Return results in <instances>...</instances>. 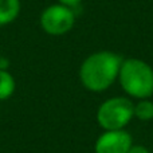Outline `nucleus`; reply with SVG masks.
<instances>
[{"label":"nucleus","mask_w":153,"mask_h":153,"mask_svg":"<svg viewBox=\"0 0 153 153\" xmlns=\"http://www.w3.org/2000/svg\"><path fill=\"white\" fill-rule=\"evenodd\" d=\"M15 91V79L4 69H0V101L10 98Z\"/></svg>","instance_id":"7"},{"label":"nucleus","mask_w":153,"mask_h":153,"mask_svg":"<svg viewBox=\"0 0 153 153\" xmlns=\"http://www.w3.org/2000/svg\"><path fill=\"white\" fill-rule=\"evenodd\" d=\"M132 146V137L124 130H108L95 144L97 153H128Z\"/></svg>","instance_id":"5"},{"label":"nucleus","mask_w":153,"mask_h":153,"mask_svg":"<svg viewBox=\"0 0 153 153\" xmlns=\"http://www.w3.org/2000/svg\"><path fill=\"white\" fill-rule=\"evenodd\" d=\"M59 1H61V4L67 5V7H74V5L79 4L82 0H59Z\"/></svg>","instance_id":"10"},{"label":"nucleus","mask_w":153,"mask_h":153,"mask_svg":"<svg viewBox=\"0 0 153 153\" xmlns=\"http://www.w3.org/2000/svg\"><path fill=\"white\" fill-rule=\"evenodd\" d=\"M20 12V0H0V26L13 22Z\"/></svg>","instance_id":"6"},{"label":"nucleus","mask_w":153,"mask_h":153,"mask_svg":"<svg viewBox=\"0 0 153 153\" xmlns=\"http://www.w3.org/2000/svg\"><path fill=\"white\" fill-rule=\"evenodd\" d=\"M120 81L128 94L146 98L153 94V70L140 59H128L120 69Z\"/></svg>","instance_id":"2"},{"label":"nucleus","mask_w":153,"mask_h":153,"mask_svg":"<svg viewBox=\"0 0 153 153\" xmlns=\"http://www.w3.org/2000/svg\"><path fill=\"white\" fill-rule=\"evenodd\" d=\"M128 153H149L144 146H130Z\"/></svg>","instance_id":"9"},{"label":"nucleus","mask_w":153,"mask_h":153,"mask_svg":"<svg viewBox=\"0 0 153 153\" xmlns=\"http://www.w3.org/2000/svg\"><path fill=\"white\" fill-rule=\"evenodd\" d=\"M75 16L70 7L54 4L47 7L40 15V26L50 35H63L74 26Z\"/></svg>","instance_id":"4"},{"label":"nucleus","mask_w":153,"mask_h":153,"mask_svg":"<svg viewBox=\"0 0 153 153\" xmlns=\"http://www.w3.org/2000/svg\"><path fill=\"white\" fill-rule=\"evenodd\" d=\"M134 114V106L128 98L117 97L105 101L97 114L98 124L106 130H118L129 124Z\"/></svg>","instance_id":"3"},{"label":"nucleus","mask_w":153,"mask_h":153,"mask_svg":"<svg viewBox=\"0 0 153 153\" xmlns=\"http://www.w3.org/2000/svg\"><path fill=\"white\" fill-rule=\"evenodd\" d=\"M134 114L140 120H151L153 118V102L151 101H141L134 106Z\"/></svg>","instance_id":"8"},{"label":"nucleus","mask_w":153,"mask_h":153,"mask_svg":"<svg viewBox=\"0 0 153 153\" xmlns=\"http://www.w3.org/2000/svg\"><path fill=\"white\" fill-rule=\"evenodd\" d=\"M122 65V58L110 51H102L90 55L82 63L79 76L86 89L103 91L114 82Z\"/></svg>","instance_id":"1"}]
</instances>
